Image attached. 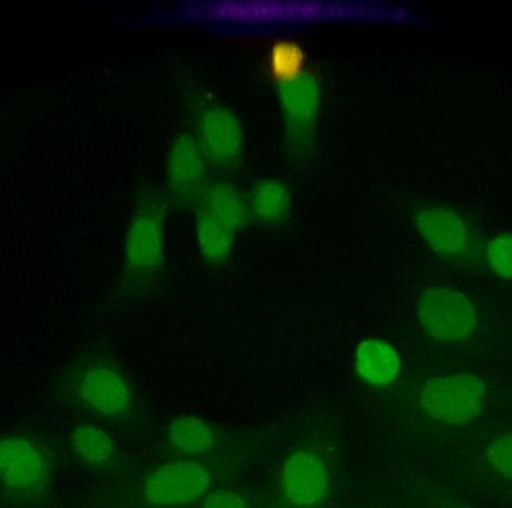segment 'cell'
Instances as JSON below:
<instances>
[{"label":"cell","mask_w":512,"mask_h":508,"mask_svg":"<svg viewBox=\"0 0 512 508\" xmlns=\"http://www.w3.org/2000/svg\"><path fill=\"white\" fill-rule=\"evenodd\" d=\"M51 482L53 464L41 444L23 434L0 437V491L12 503L38 504Z\"/></svg>","instance_id":"obj_2"},{"label":"cell","mask_w":512,"mask_h":508,"mask_svg":"<svg viewBox=\"0 0 512 508\" xmlns=\"http://www.w3.org/2000/svg\"><path fill=\"white\" fill-rule=\"evenodd\" d=\"M69 443L74 455L87 465L107 464L116 455L113 438L98 426H77L72 431Z\"/></svg>","instance_id":"obj_15"},{"label":"cell","mask_w":512,"mask_h":508,"mask_svg":"<svg viewBox=\"0 0 512 508\" xmlns=\"http://www.w3.org/2000/svg\"><path fill=\"white\" fill-rule=\"evenodd\" d=\"M486 386L472 374L430 378L420 393L427 416L448 425H466L483 413Z\"/></svg>","instance_id":"obj_3"},{"label":"cell","mask_w":512,"mask_h":508,"mask_svg":"<svg viewBox=\"0 0 512 508\" xmlns=\"http://www.w3.org/2000/svg\"><path fill=\"white\" fill-rule=\"evenodd\" d=\"M171 443L186 455H201L209 452L216 443L212 426L194 416H183L174 420L168 428Z\"/></svg>","instance_id":"obj_16"},{"label":"cell","mask_w":512,"mask_h":508,"mask_svg":"<svg viewBox=\"0 0 512 508\" xmlns=\"http://www.w3.org/2000/svg\"><path fill=\"white\" fill-rule=\"evenodd\" d=\"M201 209L209 210L215 215L233 225L236 230L248 221L249 206L245 198L237 192L236 188L225 183H218L207 189L203 198Z\"/></svg>","instance_id":"obj_17"},{"label":"cell","mask_w":512,"mask_h":508,"mask_svg":"<svg viewBox=\"0 0 512 508\" xmlns=\"http://www.w3.org/2000/svg\"><path fill=\"white\" fill-rule=\"evenodd\" d=\"M203 508H248L245 498L233 491H215L207 495Z\"/></svg>","instance_id":"obj_21"},{"label":"cell","mask_w":512,"mask_h":508,"mask_svg":"<svg viewBox=\"0 0 512 508\" xmlns=\"http://www.w3.org/2000/svg\"><path fill=\"white\" fill-rule=\"evenodd\" d=\"M418 320L430 338L459 342L474 333L477 311L471 300L450 288H430L418 299Z\"/></svg>","instance_id":"obj_4"},{"label":"cell","mask_w":512,"mask_h":508,"mask_svg":"<svg viewBox=\"0 0 512 508\" xmlns=\"http://www.w3.org/2000/svg\"><path fill=\"white\" fill-rule=\"evenodd\" d=\"M210 480L209 471L198 462H168L147 477L141 495L153 506L191 504L206 495Z\"/></svg>","instance_id":"obj_6"},{"label":"cell","mask_w":512,"mask_h":508,"mask_svg":"<svg viewBox=\"0 0 512 508\" xmlns=\"http://www.w3.org/2000/svg\"><path fill=\"white\" fill-rule=\"evenodd\" d=\"M206 174V153L200 143L191 135H182L173 144L168 159V179L177 194L188 195L197 192L203 185Z\"/></svg>","instance_id":"obj_12"},{"label":"cell","mask_w":512,"mask_h":508,"mask_svg":"<svg viewBox=\"0 0 512 508\" xmlns=\"http://www.w3.org/2000/svg\"><path fill=\"white\" fill-rule=\"evenodd\" d=\"M282 488L294 506H315L328 492L327 467L319 456L298 450L283 464Z\"/></svg>","instance_id":"obj_8"},{"label":"cell","mask_w":512,"mask_h":508,"mask_svg":"<svg viewBox=\"0 0 512 508\" xmlns=\"http://www.w3.org/2000/svg\"><path fill=\"white\" fill-rule=\"evenodd\" d=\"M164 255V215L156 206L138 213L126 236V260L137 270H152Z\"/></svg>","instance_id":"obj_10"},{"label":"cell","mask_w":512,"mask_h":508,"mask_svg":"<svg viewBox=\"0 0 512 508\" xmlns=\"http://www.w3.org/2000/svg\"><path fill=\"white\" fill-rule=\"evenodd\" d=\"M358 375L373 386H388L399 377L402 362L396 348L381 339H364L355 351Z\"/></svg>","instance_id":"obj_13"},{"label":"cell","mask_w":512,"mask_h":508,"mask_svg":"<svg viewBox=\"0 0 512 508\" xmlns=\"http://www.w3.org/2000/svg\"><path fill=\"white\" fill-rule=\"evenodd\" d=\"M198 137L203 152L218 161H234L242 153V123L233 111L221 105L203 110L198 120Z\"/></svg>","instance_id":"obj_9"},{"label":"cell","mask_w":512,"mask_h":508,"mask_svg":"<svg viewBox=\"0 0 512 508\" xmlns=\"http://www.w3.org/2000/svg\"><path fill=\"white\" fill-rule=\"evenodd\" d=\"M487 258L493 272L501 278L512 279V236L501 234L490 240Z\"/></svg>","instance_id":"obj_19"},{"label":"cell","mask_w":512,"mask_h":508,"mask_svg":"<svg viewBox=\"0 0 512 508\" xmlns=\"http://www.w3.org/2000/svg\"><path fill=\"white\" fill-rule=\"evenodd\" d=\"M252 210L261 221L277 222L288 213L291 194L280 180L265 179L256 183L251 198Z\"/></svg>","instance_id":"obj_18"},{"label":"cell","mask_w":512,"mask_h":508,"mask_svg":"<svg viewBox=\"0 0 512 508\" xmlns=\"http://www.w3.org/2000/svg\"><path fill=\"white\" fill-rule=\"evenodd\" d=\"M236 228L221 216L201 209L197 222V243L201 254L212 261H222L233 249Z\"/></svg>","instance_id":"obj_14"},{"label":"cell","mask_w":512,"mask_h":508,"mask_svg":"<svg viewBox=\"0 0 512 508\" xmlns=\"http://www.w3.org/2000/svg\"><path fill=\"white\" fill-rule=\"evenodd\" d=\"M78 398L96 413L107 417H125L132 408L128 381L113 366L87 368L77 384Z\"/></svg>","instance_id":"obj_7"},{"label":"cell","mask_w":512,"mask_h":508,"mask_svg":"<svg viewBox=\"0 0 512 508\" xmlns=\"http://www.w3.org/2000/svg\"><path fill=\"white\" fill-rule=\"evenodd\" d=\"M276 89L289 138L295 144H306L321 107L322 77L318 66L310 63L298 74L277 84Z\"/></svg>","instance_id":"obj_5"},{"label":"cell","mask_w":512,"mask_h":508,"mask_svg":"<svg viewBox=\"0 0 512 508\" xmlns=\"http://www.w3.org/2000/svg\"><path fill=\"white\" fill-rule=\"evenodd\" d=\"M487 461L499 476L512 479V432L490 444Z\"/></svg>","instance_id":"obj_20"},{"label":"cell","mask_w":512,"mask_h":508,"mask_svg":"<svg viewBox=\"0 0 512 508\" xmlns=\"http://www.w3.org/2000/svg\"><path fill=\"white\" fill-rule=\"evenodd\" d=\"M418 233L430 249L444 255L466 251L469 231L465 221L448 209H426L417 216Z\"/></svg>","instance_id":"obj_11"},{"label":"cell","mask_w":512,"mask_h":508,"mask_svg":"<svg viewBox=\"0 0 512 508\" xmlns=\"http://www.w3.org/2000/svg\"><path fill=\"white\" fill-rule=\"evenodd\" d=\"M141 20L188 26L219 36H282L325 24H403L409 6L370 0H182L152 6Z\"/></svg>","instance_id":"obj_1"}]
</instances>
